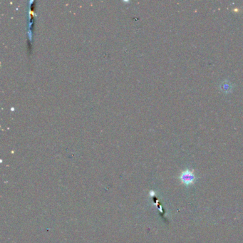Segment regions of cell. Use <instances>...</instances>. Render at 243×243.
<instances>
[{
  "label": "cell",
  "instance_id": "cell-1",
  "mask_svg": "<svg viewBox=\"0 0 243 243\" xmlns=\"http://www.w3.org/2000/svg\"><path fill=\"white\" fill-rule=\"evenodd\" d=\"M179 178L181 180L182 183H183L184 185H192L193 183L195 182V176L194 173H193V171L190 170H184V171L180 174Z\"/></svg>",
  "mask_w": 243,
  "mask_h": 243
}]
</instances>
